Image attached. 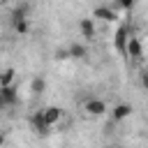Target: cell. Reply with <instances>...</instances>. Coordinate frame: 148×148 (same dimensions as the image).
Masks as SVG:
<instances>
[{"label": "cell", "instance_id": "obj_1", "mask_svg": "<svg viewBox=\"0 0 148 148\" xmlns=\"http://www.w3.org/2000/svg\"><path fill=\"white\" fill-rule=\"evenodd\" d=\"M9 21H12V30L18 32V35H28L30 32V21H28V7H16L12 14H9Z\"/></svg>", "mask_w": 148, "mask_h": 148}, {"label": "cell", "instance_id": "obj_2", "mask_svg": "<svg viewBox=\"0 0 148 148\" xmlns=\"http://www.w3.org/2000/svg\"><path fill=\"white\" fill-rule=\"evenodd\" d=\"M81 111H83L86 118H99V116H104V113L109 111V106H106V102L99 99V97H88V99L81 104Z\"/></svg>", "mask_w": 148, "mask_h": 148}, {"label": "cell", "instance_id": "obj_3", "mask_svg": "<svg viewBox=\"0 0 148 148\" xmlns=\"http://www.w3.org/2000/svg\"><path fill=\"white\" fill-rule=\"evenodd\" d=\"M42 118H44L46 127L51 130V127H58V125L62 123V118H65V111H62L60 106H46V109H42Z\"/></svg>", "mask_w": 148, "mask_h": 148}, {"label": "cell", "instance_id": "obj_4", "mask_svg": "<svg viewBox=\"0 0 148 148\" xmlns=\"http://www.w3.org/2000/svg\"><path fill=\"white\" fill-rule=\"evenodd\" d=\"M79 32H81V37H83L86 42H92V39L97 37V25H95V18H90V16L81 18V21H79Z\"/></svg>", "mask_w": 148, "mask_h": 148}, {"label": "cell", "instance_id": "obj_5", "mask_svg": "<svg viewBox=\"0 0 148 148\" xmlns=\"http://www.w3.org/2000/svg\"><path fill=\"white\" fill-rule=\"evenodd\" d=\"M125 56L132 58V60H141L143 58V46H141V39L130 35L127 37V46H125Z\"/></svg>", "mask_w": 148, "mask_h": 148}, {"label": "cell", "instance_id": "obj_6", "mask_svg": "<svg viewBox=\"0 0 148 148\" xmlns=\"http://www.w3.org/2000/svg\"><path fill=\"white\" fill-rule=\"evenodd\" d=\"M127 37H130V28H127L125 23H123V25H118V30H116V35H113V44H116V51H118L120 56H125Z\"/></svg>", "mask_w": 148, "mask_h": 148}, {"label": "cell", "instance_id": "obj_7", "mask_svg": "<svg viewBox=\"0 0 148 148\" xmlns=\"http://www.w3.org/2000/svg\"><path fill=\"white\" fill-rule=\"evenodd\" d=\"M132 104H125V102H120V104H116L113 109H111V118L116 120V123H120V120H125V118H130L132 116Z\"/></svg>", "mask_w": 148, "mask_h": 148}, {"label": "cell", "instance_id": "obj_8", "mask_svg": "<svg viewBox=\"0 0 148 148\" xmlns=\"http://www.w3.org/2000/svg\"><path fill=\"white\" fill-rule=\"evenodd\" d=\"M86 56H88V46H86V44H79V42L69 44V49H67V58H74V60H83Z\"/></svg>", "mask_w": 148, "mask_h": 148}, {"label": "cell", "instance_id": "obj_9", "mask_svg": "<svg viewBox=\"0 0 148 148\" xmlns=\"http://www.w3.org/2000/svg\"><path fill=\"white\" fill-rule=\"evenodd\" d=\"M0 95H2V99H5V104H7V106H14V104L18 102L16 86H2V88H0Z\"/></svg>", "mask_w": 148, "mask_h": 148}, {"label": "cell", "instance_id": "obj_10", "mask_svg": "<svg viewBox=\"0 0 148 148\" xmlns=\"http://www.w3.org/2000/svg\"><path fill=\"white\" fill-rule=\"evenodd\" d=\"M90 18H99V21H116V12H113L111 7L99 5V7H95V12H92V16H90Z\"/></svg>", "mask_w": 148, "mask_h": 148}, {"label": "cell", "instance_id": "obj_11", "mask_svg": "<svg viewBox=\"0 0 148 148\" xmlns=\"http://www.w3.org/2000/svg\"><path fill=\"white\" fill-rule=\"evenodd\" d=\"M30 125H32V130L37 132V134H49L51 130L46 127V123H44V118H42V111H37V113H32V118H30Z\"/></svg>", "mask_w": 148, "mask_h": 148}, {"label": "cell", "instance_id": "obj_12", "mask_svg": "<svg viewBox=\"0 0 148 148\" xmlns=\"http://www.w3.org/2000/svg\"><path fill=\"white\" fill-rule=\"evenodd\" d=\"M14 76H16V69H14V67L0 69V88H2V86H14Z\"/></svg>", "mask_w": 148, "mask_h": 148}, {"label": "cell", "instance_id": "obj_13", "mask_svg": "<svg viewBox=\"0 0 148 148\" xmlns=\"http://www.w3.org/2000/svg\"><path fill=\"white\" fill-rule=\"evenodd\" d=\"M30 88H32V92H37V95H39V92H44L46 81H44L42 76H35V79H32V83H30Z\"/></svg>", "mask_w": 148, "mask_h": 148}, {"label": "cell", "instance_id": "obj_14", "mask_svg": "<svg viewBox=\"0 0 148 148\" xmlns=\"http://www.w3.org/2000/svg\"><path fill=\"white\" fill-rule=\"evenodd\" d=\"M136 5V0H118V7H123V9H132Z\"/></svg>", "mask_w": 148, "mask_h": 148}, {"label": "cell", "instance_id": "obj_15", "mask_svg": "<svg viewBox=\"0 0 148 148\" xmlns=\"http://www.w3.org/2000/svg\"><path fill=\"white\" fill-rule=\"evenodd\" d=\"M5 141H7V136H5V132L0 130V148H5Z\"/></svg>", "mask_w": 148, "mask_h": 148}, {"label": "cell", "instance_id": "obj_16", "mask_svg": "<svg viewBox=\"0 0 148 148\" xmlns=\"http://www.w3.org/2000/svg\"><path fill=\"white\" fill-rule=\"evenodd\" d=\"M5 109H7V104H5V99H2V95H0V113H2Z\"/></svg>", "mask_w": 148, "mask_h": 148}, {"label": "cell", "instance_id": "obj_17", "mask_svg": "<svg viewBox=\"0 0 148 148\" xmlns=\"http://www.w3.org/2000/svg\"><path fill=\"white\" fill-rule=\"evenodd\" d=\"M7 2H9V0H0V7H2V5H7Z\"/></svg>", "mask_w": 148, "mask_h": 148}, {"label": "cell", "instance_id": "obj_18", "mask_svg": "<svg viewBox=\"0 0 148 148\" xmlns=\"http://www.w3.org/2000/svg\"><path fill=\"white\" fill-rule=\"evenodd\" d=\"M106 148H113V146H106Z\"/></svg>", "mask_w": 148, "mask_h": 148}, {"label": "cell", "instance_id": "obj_19", "mask_svg": "<svg viewBox=\"0 0 148 148\" xmlns=\"http://www.w3.org/2000/svg\"><path fill=\"white\" fill-rule=\"evenodd\" d=\"M0 120H2V113H0Z\"/></svg>", "mask_w": 148, "mask_h": 148}]
</instances>
